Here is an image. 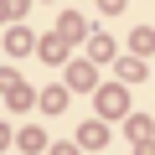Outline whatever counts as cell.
Instances as JSON below:
<instances>
[{"mask_svg":"<svg viewBox=\"0 0 155 155\" xmlns=\"http://www.w3.org/2000/svg\"><path fill=\"white\" fill-rule=\"evenodd\" d=\"M129 41H134V52H145V57L155 52V31H150V26H140V31H134Z\"/></svg>","mask_w":155,"mask_h":155,"instance_id":"obj_2","label":"cell"},{"mask_svg":"<svg viewBox=\"0 0 155 155\" xmlns=\"http://www.w3.org/2000/svg\"><path fill=\"white\" fill-rule=\"evenodd\" d=\"M5 47H11V52H31V31H26V26H21V31H11V36H5Z\"/></svg>","mask_w":155,"mask_h":155,"instance_id":"obj_3","label":"cell"},{"mask_svg":"<svg viewBox=\"0 0 155 155\" xmlns=\"http://www.w3.org/2000/svg\"><path fill=\"white\" fill-rule=\"evenodd\" d=\"M62 52H67V41H62V31H57V36H47V47H41V57H47V62H62Z\"/></svg>","mask_w":155,"mask_h":155,"instance_id":"obj_1","label":"cell"},{"mask_svg":"<svg viewBox=\"0 0 155 155\" xmlns=\"http://www.w3.org/2000/svg\"><path fill=\"white\" fill-rule=\"evenodd\" d=\"M98 5H104V11L114 16V11H124V0H98Z\"/></svg>","mask_w":155,"mask_h":155,"instance_id":"obj_4","label":"cell"}]
</instances>
